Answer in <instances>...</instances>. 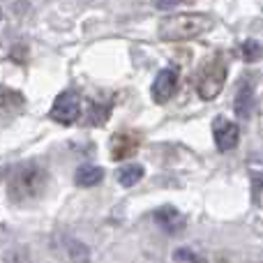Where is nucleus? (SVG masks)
I'll return each mask as SVG.
<instances>
[{"label": "nucleus", "mask_w": 263, "mask_h": 263, "mask_svg": "<svg viewBox=\"0 0 263 263\" xmlns=\"http://www.w3.org/2000/svg\"><path fill=\"white\" fill-rule=\"evenodd\" d=\"M49 187V171L37 162H21L7 180V194L12 203H28L40 199Z\"/></svg>", "instance_id": "nucleus-1"}, {"label": "nucleus", "mask_w": 263, "mask_h": 263, "mask_svg": "<svg viewBox=\"0 0 263 263\" xmlns=\"http://www.w3.org/2000/svg\"><path fill=\"white\" fill-rule=\"evenodd\" d=\"M215 28V18L203 12H185V14H171L162 18L157 28L159 40L164 42H187L210 32Z\"/></svg>", "instance_id": "nucleus-2"}, {"label": "nucleus", "mask_w": 263, "mask_h": 263, "mask_svg": "<svg viewBox=\"0 0 263 263\" xmlns=\"http://www.w3.org/2000/svg\"><path fill=\"white\" fill-rule=\"evenodd\" d=\"M224 83H227V63L222 58H210L201 65L194 88L201 100L210 102L224 90Z\"/></svg>", "instance_id": "nucleus-3"}, {"label": "nucleus", "mask_w": 263, "mask_h": 263, "mask_svg": "<svg viewBox=\"0 0 263 263\" xmlns=\"http://www.w3.org/2000/svg\"><path fill=\"white\" fill-rule=\"evenodd\" d=\"M49 118L60 125H74L81 118V97L74 90H65L55 97L53 106L49 111Z\"/></svg>", "instance_id": "nucleus-4"}, {"label": "nucleus", "mask_w": 263, "mask_h": 263, "mask_svg": "<svg viewBox=\"0 0 263 263\" xmlns=\"http://www.w3.org/2000/svg\"><path fill=\"white\" fill-rule=\"evenodd\" d=\"M213 136H215V145H217L219 153H229L238 145V139H240V127H238L233 120L224 118V116H217L213 120Z\"/></svg>", "instance_id": "nucleus-5"}, {"label": "nucleus", "mask_w": 263, "mask_h": 263, "mask_svg": "<svg viewBox=\"0 0 263 263\" xmlns=\"http://www.w3.org/2000/svg\"><path fill=\"white\" fill-rule=\"evenodd\" d=\"M176 88H178V69L166 67L155 77L153 88H150V95H153L155 104H166L173 95H176Z\"/></svg>", "instance_id": "nucleus-6"}, {"label": "nucleus", "mask_w": 263, "mask_h": 263, "mask_svg": "<svg viewBox=\"0 0 263 263\" xmlns=\"http://www.w3.org/2000/svg\"><path fill=\"white\" fill-rule=\"evenodd\" d=\"M111 159L114 162H125V159L134 157L136 150L141 145V136L134 132H118L111 136Z\"/></svg>", "instance_id": "nucleus-7"}, {"label": "nucleus", "mask_w": 263, "mask_h": 263, "mask_svg": "<svg viewBox=\"0 0 263 263\" xmlns=\"http://www.w3.org/2000/svg\"><path fill=\"white\" fill-rule=\"evenodd\" d=\"M233 111H236V118L240 120H250L252 111H254V83L250 77H242L238 83L236 97H233Z\"/></svg>", "instance_id": "nucleus-8"}, {"label": "nucleus", "mask_w": 263, "mask_h": 263, "mask_svg": "<svg viewBox=\"0 0 263 263\" xmlns=\"http://www.w3.org/2000/svg\"><path fill=\"white\" fill-rule=\"evenodd\" d=\"M153 217H155V222H157V227H162L168 236H178V233H182L187 227L182 213L178 208H173V205H162V208H157L153 213Z\"/></svg>", "instance_id": "nucleus-9"}, {"label": "nucleus", "mask_w": 263, "mask_h": 263, "mask_svg": "<svg viewBox=\"0 0 263 263\" xmlns=\"http://www.w3.org/2000/svg\"><path fill=\"white\" fill-rule=\"evenodd\" d=\"M104 176H106V171L102 166L83 164V166H79L77 173H74V182H77L79 187H95L104 180Z\"/></svg>", "instance_id": "nucleus-10"}, {"label": "nucleus", "mask_w": 263, "mask_h": 263, "mask_svg": "<svg viewBox=\"0 0 263 263\" xmlns=\"http://www.w3.org/2000/svg\"><path fill=\"white\" fill-rule=\"evenodd\" d=\"M111 118V102H90L88 104V116H86V123L92 125V127H102L106 120Z\"/></svg>", "instance_id": "nucleus-11"}, {"label": "nucleus", "mask_w": 263, "mask_h": 263, "mask_svg": "<svg viewBox=\"0 0 263 263\" xmlns=\"http://www.w3.org/2000/svg\"><path fill=\"white\" fill-rule=\"evenodd\" d=\"M26 106V97L18 90H12L7 86H0V109H9V111H18Z\"/></svg>", "instance_id": "nucleus-12"}, {"label": "nucleus", "mask_w": 263, "mask_h": 263, "mask_svg": "<svg viewBox=\"0 0 263 263\" xmlns=\"http://www.w3.org/2000/svg\"><path fill=\"white\" fill-rule=\"evenodd\" d=\"M116 178H118V182L123 187H134L143 178V166L141 164H125L123 168H118Z\"/></svg>", "instance_id": "nucleus-13"}, {"label": "nucleus", "mask_w": 263, "mask_h": 263, "mask_svg": "<svg viewBox=\"0 0 263 263\" xmlns=\"http://www.w3.org/2000/svg\"><path fill=\"white\" fill-rule=\"evenodd\" d=\"M240 55L245 63H259L263 60V42L259 40H247L240 46Z\"/></svg>", "instance_id": "nucleus-14"}, {"label": "nucleus", "mask_w": 263, "mask_h": 263, "mask_svg": "<svg viewBox=\"0 0 263 263\" xmlns=\"http://www.w3.org/2000/svg\"><path fill=\"white\" fill-rule=\"evenodd\" d=\"M67 252H69L72 263H88L90 261V252H88V247L79 240H67Z\"/></svg>", "instance_id": "nucleus-15"}, {"label": "nucleus", "mask_w": 263, "mask_h": 263, "mask_svg": "<svg viewBox=\"0 0 263 263\" xmlns=\"http://www.w3.org/2000/svg\"><path fill=\"white\" fill-rule=\"evenodd\" d=\"M252 203L263 208V173L252 171Z\"/></svg>", "instance_id": "nucleus-16"}, {"label": "nucleus", "mask_w": 263, "mask_h": 263, "mask_svg": "<svg viewBox=\"0 0 263 263\" xmlns=\"http://www.w3.org/2000/svg\"><path fill=\"white\" fill-rule=\"evenodd\" d=\"M173 259L176 261H182V263H208L201 254H196L194 250H190V247H180V250L173 252Z\"/></svg>", "instance_id": "nucleus-17"}, {"label": "nucleus", "mask_w": 263, "mask_h": 263, "mask_svg": "<svg viewBox=\"0 0 263 263\" xmlns=\"http://www.w3.org/2000/svg\"><path fill=\"white\" fill-rule=\"evenodd\" d=\"M5 263H30V259H28V254L23 250H14V252H9L7 254Z\"/></svg>", "instance_id": "nucleus-18"}, {"label": "nucleus", "mask_w": 263, "mask_h": 263, "mask_svg": "<svg viewBox=\"0 0 263 263\" xmlns=\"http://www.w3.org/2000/svg\"><path fill=\"white\" fill-rule=\"evenodd\" d=\"M180 0H155V7L159 9H166V7H173V5H178Z\"/></svg>", "instance_id": "nucleus-19"}, {"label": "nucleus", "mask_w": 263, "mask_h": 263, "mask_svg": "<svg viewBox=\"0 0 263 263\" xmlns=\"http://www.w3.org/2000/svg\"><path fill=\"white\" fill-rule=\"evenodd\" d=\"M0 21H3V9H0Z\"/></svg>", "instance_id": "nucleus-20"}]
</instances>
